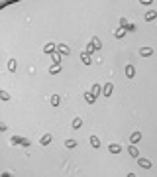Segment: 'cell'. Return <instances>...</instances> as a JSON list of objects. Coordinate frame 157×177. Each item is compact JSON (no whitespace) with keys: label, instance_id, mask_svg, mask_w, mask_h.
I'll list each match as a JSON object with an SVG mask.
<instances>
[{"label":"cell","instance_id":"cell-1","mask_svg":"<svg viewBox=\"0 0 157 177\" xmlns=\"http://www.w3.org/2000/svg\"><path fill=\"white\" fill-rule=\"evenodd\" d=\"M94 49H100V39H98V37H92V39H90L86 51H94Z\"/></svg>","mask_w":157,"mask_h":177},{"label":"cell","instance_id":"cell-13","mask_svg":"<svg viewBox=\"0 0 157 177\" xmlns=\"http://www.w3.org/2000/svg\"><path fill=\"white\" fill-rule=\"evenodd\" d=\"M120 150H122V148H120L118 144H112V146H110V152H114V154H118Z\"/></svg>","mask_w":157,"mask_h":177},{"label":"cell","instance_id":"cell-6","mask_svg":"<svg viewBox=\"0 0 157 177\" xmlns=\"http://www.w3.org/2000/svg\"><path fill=\"white\" fill-rule=\"evenodd\" d=\"M139 138H142V134L135 132V134H132V138H130V140H132V144H137V140H139Z\"/></svg>","mask_w":157,"mask_h":177},{"label":"cell","instance_id":"cell-21","mask_svg":"<svg viewBox=\"0 0 157 177\" xmlns=\"http://www.w3.org/2000/svg\"><path fill=\"white\" fill-rule=\"evenodd\" d=\"M51 102H53V104H59V96L55 95V96H53V98H51Z\"/></svg>","mask_w":157,"mask_h":177},{"label":"cell","instance_id":"cell-22","mask_svg":"<svg viewBox=\"0 0 157 177\" xmlns=\"http://www.w3.org/2000/svg\"><path fill=\"white\" fill-rule=\"evenodd\" d=\"M130 154H132V155H135V157H137V150H135V148H130Z\"/></svg>","mask_w":157,"mask_h":177},{"label":"cell","instance_id":"cell-3","mask_svg":"<svg viewBox=\"0 0 157 177\" xmlns=\"http://www.w3.org/2000/svg\"><path fill=\"white\" fill-rule=\"evenodd\" d=\"M112 88H114V87H112V83H108V85H104V95H106V96H110V93H112Z\"/></svg>","mask_w":157,"mask_h":177},{"label":"cell","instance_id":"cell-11","mask_svg":"<svg viewBox=\"0 0 157 177\" xmlns=\"http://www.w3.org/2000/svg\"><path fill=\"white\" fill-rule=\"evenodd\" d=\"M126 73H128V77H134V73H135V71H134V67H132V65H128V67H126Z\"/></svg>","mask_w":157,"mask_h":177},{"label":"cell","instance_id":"cell-8","mask_svg":"<svg viewBox=\"0 0 157 177\" xmlns=\"http://www.w3.org/2000/svg\"><path fill=\"white\" fill-rule=\"evenodd\" d=\"M49 142H51V136H49V134H45L43 138H41V144H43V146H47Z\"/></svg>","mask_w":157,"mask_h":177},{"label":"cell","instance_id":"cell-14","mask_svg":"<svg viewBox=\"0 0 157 177\" xmlns=\"http://www.w3.org/2000/svg\"><path fill=\"white\" fill-rule=\"evenodd\" d=\"M59 51H61V53H65V55H69V53H71L67 45H59Z\"/></svg>","mask_w":157,"mask_h":177},{"label":"cell","instance_id":"cell-17","mask_svg":"<svg viewBox=\"0 0 157 177\" xmlns=\"http://www.w3.org/2000/svg\"><path fill=\"white\" fill-rule=\"evenodd\" d=\"M75 146H77L75 140H67V148H75Z\"/></svg>","mask_w":157,"mask_h":177},{"label":"cell","instance_id":"cell-9","mask_svg":"<svg viewBox=\"0 0 157 177\" xmlns=\"http://www.w3.org/2000/svg\"><path fill=\"white\" fill-rule=\"evenodd\" d=\"M90 144H92L94 148H98V146H100V142H98V138H96V136H90Z\"/></svg>","mask_w":157,"mask_h":177},{"label":"cell","instance_id":"cell-5","mask_svg":"<svg viewBox=\"0 0 157 177\" xmlns=\"http://www.w3.org/2000/svg\"><path fill=\"white\" fill-rule=\"evenodd\" d=\"M137 163H139L142 167H151V161H147V159H142V157L137 159Z\"/></svg>","mask_w":157,"mask_h":177},{"label":"cell","instance_id":"cell-10","mask_svg":"<svg viewBox=\"0 0 157 177\" xmlns=\"http://www.w3.org/2000/svg\"><path fill=\"white\" fill-rule=\"evenodd\" d=\"M155 12H147V14H145V20H147V22H151V20H155Z\"/></svg>","mask_w":157,"mask_h":177},{"label":"cell","instance_id":"cell-7","mask_svg":"<svg viewBox=\"0 0 157 177\" xmlns=\"http://www.w3.org/2000/svg\"><path fill=\"white\" fill-rule=\"evenodd\" d=\"M94 98H96L94 93H86V102H94Z\"/></svg>","mask_w":157,"mask_h":177},{"label":"cell","instance_id":"cell-19","mask_svg":"<svg viewBox=\"0 0 157 177\" xmlns=\"http://www.w3.org/2000/svg\"><path fill=\"white\" fill-rule=\"evenodd\" d=\"M92 93H94V95H98V93H100V87H98V85H94V87H92Z\"/></svg>","mask_w":157,"mask_h":177},{"label":"cell","instance_id":"cell-15","mask_svg":"<svg viewBox=\"0 0 157 177\" xmlns=\"http://www.w3.org/2000/svg\"><path fill=\"white\" fill-rule=\"evenodd\" d=\"M153 53V49L151 47H145V49H142V55H151Z\"/></svg>","mask_w":157,"mask_h":177},{"label":"cell","instance_id":"cell-18","mask_svg":"<svg viewBox=\"0 0 157 177\" xmlns=\"http://www.w3.org/2000/svg\"><path fill=\"white\" fill-rule=\"evenodd\" d=\"M8 69H10V71H14V69H16V61H10V65H8Z\"/></svg>","mask_w":157,"mask_h":177},{"label":"cell","instance_id":"cell-12","mask_svg":"<svg viewBox=\"0 0 157 177\" xmlns=\"http://www.w3.org/2000/svg\"><path fill=\"white\" fill-rule=\"evenodd\" d=\"M53 49H55V45H53V43H47V45H45V53H53Z\"/></svg>","mask_w":157,"mask_h":177},{"label":"cell","instance_id":"cell-20","mask_svg":"<svg viewBox=\"0 0 157 177\" xmlns=\"http://www.w3.org/2000/svg\"><path fill=\"white\" fill-rule=\"evenodd\" d=\"M57 71H59V63H57V65H53V67H51V73H57Z\"/></svg>","mask_w":157,"mask_h":177},{"label":"cell","instance_id":"cell-16","mask_svg":"<svg viewBox=\"0 0 157 177\" xmlns=\"http://www.w3.org/2000/svg\"><path fill=\"white\" fill-rule=\"evenodd\" d=\"M124 34H126V29H124V28L116 29V37H122V36H124Z\"/></svg>","mask_w":157,"mask_h":177},{"label":"cell","instance_id":"cell-23","mask_svg":"<svg viewBox=\"0 0 157 177\" xmlns=\"http://www.w3.org/2000/svg\"><path fill=\"white\" fill-rule=\"evenodd\" d=\"M142 4H151V0H142Z\"/></svg>","mask_w":157,"mask_h":177},{"label":"cell","instance_id":"cell-4","mask_svg":"<svg viewBox=\"0 0 157 177\" xmlns=\"http://www.w3.org/2000/svg\"><path fill=\"white\" fill-rule=\"evenodd\" d=\"M81 126H82V120H81V118H75V120H73V128H75V130H79Z\"/></svg>","mask_w":157,"mask_h":177},{"label":"cell","instance_id":"cell-2","mask_svg":"<svg viewBox=\"0 0 157 177\" xmlns=\"http://www.w3.org/2000/svg\"><path fill=\"white\" fill-rule=\"evenodd\" d=\"M12 142H14V144H22V146H28V144H30L26 138H20V136H14V138H12Z\"/></svg>","mask_w":157,"mask_h":177}]
</instances>
